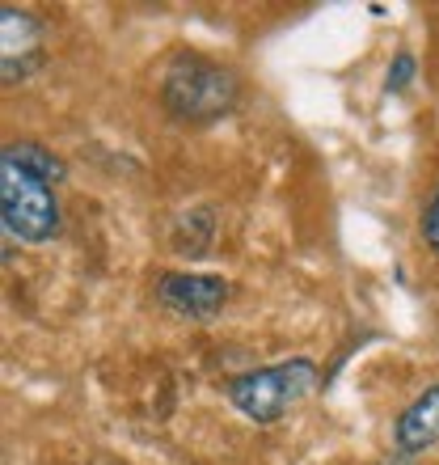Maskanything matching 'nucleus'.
Returning a JSON list of instances; mask_svg holds the SVG:
<instances>
[{
  "instance_id": "9d476101",
  "label": "nucleus",
  "mask_w": 439,
  "mask_h": 465,
  "mask_svg": "<svg viewBox=\"0 0 439 465\" xmlns=\"http://www.w3.org/2000/svg\"><path fill=\"white\" fill-rule=\"evenodd\" d=\"M376 465H418L415 457H405V453H397V457H385V461H376Z\"/></svg>"
},
{
  "instance_id": "20e7f679",
  "label": "nucleus",
  "mask_w": 439,
  "mask_h": 465,
  "mask_svg": "<svg viewBox=\"0 0 439 465\" xmlns=\"http://www.w3.org/2000/svg\"><path fill=\"white\" fill-rule=\"evenodd\" d=\"M229 296L232 288L224 275H203V271H165V275H157V305L182 322L208 326L224 313Z\"/></svg>"
},
{
  "instance_id": "f257e3e1",
  "label": "nucleus",
  "mask_w": 439,
  "mask_h": 465,
  "mask_svg": "<svg viewBox=\"0 0 439 465\" xmlns=\"http://www.w3.org/2000/svg\"><path fill=\"white\" fill-rule=\"evenodd\" d=\"M241 102V76L229 64L208 60L199 51H178L161 73V106L173 123L211 127L229 119Z\"/></svg>"
},
{
  "instance_id": "39448f33",
  "label": "nucleus",
  "mask_w": 439,
  "mask_h": 465,
  "mask_svg": "<svg viewBox=\"0 0 439 465\" xmlns=\"http://www.w3.org/2000/svg\"><path fill=\"white\" fill-rule=\"evenodd\" d=\"M38 64H43V22L34 13L5 5L0 9V81L5 85L25 81Z\"/></svg>"
},
{
  "instance_id": "1a4fd4ad",
  "label": "nucleus",
  "mask_w": 439,
  "mask_h": 465,
  "mask_svg": "<svg viewBox=\"0 0 439 465\" xmlns=\"http://www.w3.org/2000/svg\"><path fill=\"white\" fill-rule=\"evenodd\" d=\"M423 242L431 245V254H439V183H435V191H431V199H427V208H423Z\"/></svg>"
},
{
  "instance_id": "423d86ee",
  "label": "nucleus",
  "mask_w": 439,
  "mask_h": 465,
  "mask_svg": "<svg viewBox=\"0 0 439 465\" xmlns=\"http://www.w3.org/2000/svg\"><path fill=\"white\" fill-rule=\"evenodd\" d=\"M439 444V385H427L393 423V449L405 457L427 453Z\"/></svg>"
},
{
  "instance_id": "7ed1b4c3",
  "label": "nucleus",
  "mask_w": 439,
  "mask_h": 465,
  "mask_svg": "<svg viewBox=\"0 0 439 465\" xmlns=\"http://www.w3.org/2000/svg\"><path fill=\"white\" fill-rule=\"evenodd\" d=\"M0 221L5 232L25 245H47L63 232V212L55 186L38 183L25 170L0 161Z\"/></svg>"
},
{
  "instance_id": "0eeeda50",
  "label": "nucleus",
  "mask_w": 439,
  "mask_h": 465,
  "mask_svg": "<svg viewBox=\"0 0 439 465\" xmlns=\"http://www.w3.org/2000/svg\"><path fill=\"white\" fill-rule=\"evenodd\" d=\"M0 161H9V165H17V170H25L30 178L47 186H60L68 178V161L60 153H51L47 144H38V140H9L0 148Z\"/></svg>"
},
{
  "instance_id": "6e6552de",
  "label": "nucleus",
  "mask_w": 439,
  "mask_h": 465,
  "mask_svg": "<svg viewBox=\"0 0 439 465\" xmlns=\"http://www.w3.org/2000/svg\"><path fill=\"white\" fill-rule=\"evenodd\" d=\"M410 81H415V55H410V51H397L389 64V76H385V94H405Z\"/></svg>"
},
{
  "instance_id": "f03ea898",
  "label": "nucleus",
  "mask_w": 439,
  "mask_h": 465,
  "mask_svg": "<svg viewBox=\"0 0 439 465\" xmlns=\"http://www.w3.org/2000/svg\"><path fill=\"white\" fill-rule=\"evenodd\" d=\"M321 385V368L308 355H292L283 364H267V368H249L237 377L224 381V398L237 415H245L258 428L279 423L292 406H300L308 393Z\"/></svg>"
}]
</instances>
